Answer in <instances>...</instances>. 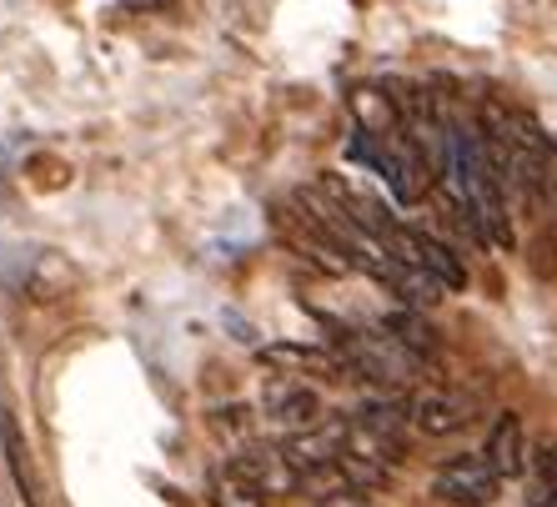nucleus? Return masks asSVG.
I'll use <instances>...</instances> for the list:
<instances>
[{"instance_id":"f257e3e1","label":"nucleus","mask_w":557,"mask_h":507,"mask_svg":"<svg viewBox=\"0 0 557 507\" xmlns=\"http://www.w3.org/2000/svg\"><path fill=\"white\" fill-rule=\"evenodd\" d=\"M337 351L351 362L357 378L376 382V387H407L428 367L412 347H403V342L392 337L387 326L382 332H337Z\"/></svg>"},{"instance_id":"f03ea898","label":"nucleus","mask_w":557,"mask_h":507,"mask_svg":"<svg viewBox=\"0 0 557 507\" xmlns=\"http://www.w3.org/2000/svg\"><path fill=\"white\" fill-rule=\"evenodd\" d=\"M497 472L487 457H453V462H442L437 478H432V493L442 503L453 507H487L497 497Z\"/></svg>"},{"instance_id":"7ed1b4c3","label":"nucleus","mask_w":557,"mask_h":507,"mask_svg":"<svg viewBox=\"0 0 557 507\" xmlns=\"http://www.w3.org/2000/svg\"><path fill=\"white\" fill-rule=\"evenodd\" d=\"M472 412H478V403L472 397H462V392H417V397H407V422H412L417 432H428V437H447V432H462L467 422H472Z\"/></svg>"},{"instance_id":"20e7f679","label":"nucleus","mask_w":557,"mask_h":507,"mask_svg":"<svg viewBox=\"0 0 557 507\" xmlns=\"http://www.w3.org/2000/svg\"><path fill=\"white\" fill-rule=\"evenodd\" d=\"M267 417L276 428L286 432H311L322 428V397L307 387V382H292V378H272L267 382V397H261Z\"/></svg>"},{"instance_id":"39448f33","label":"nucleus","mask_w":557,"mask_h":507,"mask_svg":"<svg viewBox=\"0 0 557 507\" xmlns=\"http://www.w3.org/2000/svg\"><path fill=\"white\" fill-rule=\"evenodd\" d=\"M236 468L247 472L251 482H257L267 497H286V493H301V468L286 457V447H261V443H251V447H242L236 453Z\"/></svg>"},{"instance_id":"423d86ee","label":"nucleus","mask_w":557,"mask_h":507,"mask_svg":"<svg viewBox=\"0 0 557 507\" xmlns=\"http://www.w3.org/2000/svg\"><path fill=\"white\" fill-rule=\"evenodd\" d=\"M261 362L272 367H292V372H311V378H357L351 362L342 351H322V347H297V342H272V347H261Z\"/></svg>"},{"instance_id":"0eeeda50","label":"nucleus","mask_w":557,"mask_h":507,"mask_svg":"<svg viewBox=\"0 0 557 507\" xmlns=\"http://www.w3.org/2000/svg\"><path fill=\"white\" fill-rule=\"evenodd\" d=\"M0 447L11 457V472H15V487L26 493L30 507H46V487H40V472H36V457H30V443L21 437V422L11 412H0Z\"/></svg>"},{"instance_id":"6e6552de","label":"nucleus","mask_w":557,"mask_h":507,"mask_svg":"<svg viewBox=\"0 0 557 507\" xmlns=\"http://www.w3.org/2000/svg\"><path fill=\"white\" fill-rule=\"evenodd\" d=\"M487 462H493L497 478H518L522 468H528V437H522V422L518 412H503L493 422V432H487Z\"/></svg>"},{"instance_id":"1a4fd4ad","label":"nucleus","mask_w":557,"mask_h":507,"mask_svg":"<svg viewBox=\"0 0 557 507\" xmlns=\"http://www.w3.org/2000/svg\"><path fill=\"white\" fill-rule=\"evenodd\" d=\"M267 503H272V497L236 468V457L211 472V507H267Z\"/></svg>"},{"instance_id":"9d476101","label":"nucleus","mask_w":557,"mask_h":507,"mask_svg":"<svg viewBox=\"0 0 557 507\" xmlns=\"http://www.w3.org/2000/svg\"><path fill=\"white\" fill-rule=\"evenodd\" d=\"M382 326H387V332L403 342V347H412L422 362H432V357H437V332H432V326L422 322L417 312H392Z\"/></svg>"},{"instance_id":"9b49d317","label":"nucleus","mask_w":557,"mask_h":507,"mask_svg":"<svg viewBox=\"0 0 557 507\" xmlns=\"http://www.w3.org/2000/svg\"><path fill=\"white\" fill-rule=\"evenodd\" d=\"M532 507H557V443L537 453V482H532Z\"/></svg>"},{"instance_id":"f8f14e48","label":"nucleus","mask_w":557,"mask_h":507,"mask_svg":"<svg viewBox=\"0 0 557 507\" xmlns=\"http://www.w3.org/2000/svg\"><path fill=\"white\" fill-rule=\"evenodd\" d=\"M543 211L557 222V141L553 151H547V176H543Z\"/></svg>"},{"instance_id":"ddd939ff","label":"nucleus","mask_w":557,"mask_h":507,"mask_svg":"<svg viewBox=\"0 0 557 507\" xmlns=\"http://www.w3.org/2000/svg\"><path fill=\"white\" fill-rule=\"evenodd\" d=\"M317 507H372V503H367V493H362V487H342V493H326V497H317Z\"/></svg>"},{"instance_id":"4468645a","label":"nucleus","mask_w":557,"mask_h":507,"mask_svg":"<svg viewBox=\"0 0 557 507\" xmlns=\"http://www.w3.org/2000/svg\"><path fill=\"white\" fill-rule=\"evenodd\" d=\"M131 5H146V11H171V0H131Z\"/></svg>"}]
</instances>
